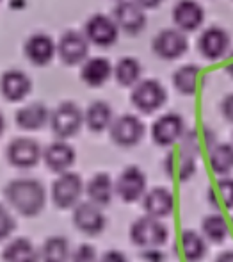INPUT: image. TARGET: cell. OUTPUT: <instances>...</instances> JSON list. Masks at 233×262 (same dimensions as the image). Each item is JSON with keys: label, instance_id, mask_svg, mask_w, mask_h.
I'll list each match as a JSON object with an SVG mask.
<instances>
[{"label": "cell", "instance_id": "4", "mask_svg": "<svg viewBox=\"0 0 233 262\" xmlns=\"http://www.w3.org/2000/svg\"><path fill=\"white\" fill-rule=\"evenodd\" d=\"M84 125V113L73 102H62L50 113V128L59 139L73 138Z\"/></svg>", "mask_w": 233, "mask_h": 262}, {"label": "cell", "instance_id": "7", "mask_svg": "<svg viewBox=\"0 0 233 262\" xmlns=\"http://www.w3.org/2000/svg\"><path fill=\"white\" fill-rule=\"evenodd\" d=\"M120 32L116 20L107 14H93L84 25V34L91 45L102 47V49L112 47L120 38Z\"/></svg>", "mask_w": 233, "mask_h": 262}, {"label": "cell", "instance_id": "34", "mask_svg": "<svg viewBox=\"0 0 233 262\" xmlns=\"http://www.w3.org/2000/svg\"><path fill=\"white\" fill-rule=\"evenodd\" d=\"M16 228V221H14L13 214L9 212V209L6 205L0 204V241L7 239Z\"/></svg>", "mask_w": 233, "mask_h": 262}, {"label": "cell", "instance_id": "3", "mask_svg": "<svg viewBox=\"0 0 233 262\" xmlns=\"http://www.w3.org/2000/svg\"><path fill=\"white\" fill-rule=\"evenodd\" d=\"M168 227L158 217L143 216L135 220L130 227V239L141 248H158L168 241Z\"/></svg>", "mask_w": 233, "mask_h": 262}, {"label": "cell", "instance_id": "39", "mask_svg": "<svg viewBox=\"0 0 233 262\" xmlns=\"http://www.w3.org/2000/svg\"><path fill=\"white\" fill-rule=\"evenodd\" d=\"M216 262H233V250L223 252V253H221V255L216 259Z\"/></svg>", "mask_w": 233, "mask_h": 262}, {"label": "cell", "instance_id": "32", "mask_svg": "<svg viewBox=\"0 0 233 262\" xmlns=\"http://www.w3.org/2000/svg\"><path fill=\"white\" fill-rule=\"evenodd\" d=\"M208 202L216 209H233V179L224 177L208 189Z\"/></svg>", "mask_w": 233, "mask_h": 262}, {"label": "cell", "instance_id": "25", "mask_svg": "<svg viewBox=\"0 0 233 262\" xmlns=\"http://www.w3.org/2000/svg\"><path fill=\"white\" fill-rule=\"evenodd\" d=\"M4 262H39V250L27 237H16L2 252Z\"/></svg>", "mask_w": 233, "mask_h": 262}, {"label": "cell", "instance_id": "17", "mask_svg": "<svg viewBox=\"0 0 233 262\" xmlns=\"http://www.w3.org/2000/svg\"><path fill=\"white\" fill-rule=\"evenodd\" d=\"M173 21L183 32H194L205 21V9L196 0H178L173 7Z\"/></svg>", "mask_w": 233, "mask_h": 262}, {"label": "cell", "instance_id": "8", "mask_svg": "<svg viewBox=\"0 0 233 262\" xmlns=\"http://www.w3.org/2000/svg\"><path fill=\"white\" fill-rule=\"evenodd\" d=\"M151 50L164 61H175L189 50L185 32L180 29H162L151 41Z\"/></svg>", "mask_w": 233, "mask_h": 262}, {"label": "cell", "instance_id": "9", "mask_svg": "<svg viewBox=\"0 0 233 262\" xmlns=\"http://www.w3.org/2000/svg\"><path fill=\"white\" fill-rule=\"evenodd\" d=\"M185 134V121L180 114L168 113L153 121L151 125V139L158 146L176 145Z\"/></svg>", "mask_w": 233, "mask_h": 262}, {"label": "cell", "instance_id": "13", "mask_svg": "<svg viewBox=\"0 0 233 262\" xmlns=\"http://www.w3.org/2000/svg\"><path fill=\"white\" fill-rule=\"evenodd\" d=\"M89 39L84 32L79 31H66L57 41V55L64 64L75 66L87 59L89 54Z\"/></svg>", "mask_w": 233, "mask_h": 262}, {"label": "cell", "instance_id": "10", "mask_svg": "<svg viewBox=\"0 0 233 262\" xmlns=\"http://www.w3.org/2000/svg\"><path fill=\"white\" fill-rule=\"evenodd\" d=\"M110 139L116 143L118 146H135L141 139L144 138V123L141 121L135 114H121V116L114 118L112 125L109 127Z\"/></svg>", "mask_w": 233, "mask_h": 262}, {"label": "cell", "instance_id": "21", "mask_svg": "<svg viewBox=\"0 0 233 262\" xmlns=\"http://www.w3.org/2000/svg\"><path fill=\"white\" fill-rule=\"evenodd\" d=\"M32 80L29 79L27 73L20 70H9L0 79V91L2 97L9 102H20L31 93Z\"/></svg>", "mask_w": 233, "mask_h": 262}, {"label": "cell", "instance_id": "29", "mask_svg": "<svg viewBox=\"0 0 233 262\" xmlns=\"http://www.w3.org/2000/svg\"><path fill=\"white\" fill-rule=\"evenodd\" d=\"M141 73L143 66L135 57H123L114 66V79L123 88H134L141 80Z\"/></svg>", "mask_w": 233, "mask_h": 262}, {"label": "cell", "instance_id": "26", "mask_svg": "<svg viewBox=\"0 0 233 262\" xmlns=\"http://www.w3.org/2000/svg\"><path fill=\"white\" fill-rule=\"evenodd\" d=\"M205 80L201 68L196 64H183L173 75V86L182 95H194Z\"/></svg>", "mask_w": 233, "mask_h": 262}, {"label": "cell", "instance_id": "41", "mask_svg": "<svg viewBox=\"0 0 233 262\" xmlns=\"http://www.w3.org/2000/svg\"><path fill=\"white\" fill-rule=\"evenodd\" d=\"M4 130H6V118H4V114L0 113V136L4 134Z\"/></svg>", "mask_w": 233, "mask_h": 262}, {"label": "cell", "instance_id": "6", "mask_svg": "<svg viewBox=\"0 0 233 262\" xmlns=\"http://www.w3.org/2000/svg\"><path fill=\"white\" fill-rule=\"evenodd\" d=\"M166 98H168L166 88L155 79L139 80L132 88V95H130L132 105L144 114H151L155 111H158L166 104Z\"/></svg>", "mask_w": 233, "mask_h": 262}, {"label": "cell", "instance_id": "5", "mask_svg": "<svg viewBox=\"0 0 233 262\" xmlns=\"http://www.w3.org/2000/svg\"><path fill=\"white\" fill-rule=\"evenodd\" d=\"M84 182L79 173L62 171L52 184V202L59 209H72L80 202Z\"/></svg>", "mask_w": 233, "mask_h": 262}, {"label": "cell", "instance_id": "22", "mask_svg": "<svg viewBox=\"0 0 233 262\" xmlns=\"http://www.w3.org/2000/svg\"><path fill=\"white\" fill-rule=\"evenodd\" d=\"M114 75V66L105 57H89L82 62L80 79L86 86L100 88Z\"/></svg>", "mask_w": 233, "mask_h": 262}, {"label": "cell", "instance_id": "14", "mask_svg": "<svg viewBox=\"0 0 233 262\" xmlns=\"http://www.w3.org/2000/svg\"><path fill=\"white\" fill-rule=\"evenodd\" d=\"M146 193V175L137 166H127L116 180V194L127 204L141 200Z\"/></svg>", "mask_w": 233, "mask_h": 262}, {"label": "cell", "instance_id": "28", "mask_svg": "<svg viewBox=\"0 0 233 262\" xmlns=\"http://www.w3.org/2000/svg\"><path fill=\"white\" fill-rule=\"evenodd\" d=\"M72 250H69V241L62 235H52L43 243L39 250L41 262H68L72 259Z\"/></svg>", "mask_w": 233, "mask_h": 262}, {"label": "cell", "instance_id": "42", "mask_svg": "<svg viewBox=\"0 0 233 262\" xmlns=\"http://www.w3.org/2000/svg\"><path fill=\"white\" fill-rule=\"evenodd\" d=\"M231 227H233V220H231Z\"/></svg>", "mask_w": 233, "mask_h": 262}, {"label": "cell", "instance_id": "2", "mask_svg": "<svg viewBox=\"0 0 233 262\" xmlns=\"http://www.w3.org/2000/svg\"><path fill=\"white\" fill-rule=\"evenodd\" d=\"M180 141H182L180 148L173 150L166 156L164 171L178 182H187L196 173V157L201 150V143H199L196 130H185Z\"/></svg>", "mask_w": 233, "mask_h": 262}, {"label": "cell", "instance_id": "1", "mask_svg": "<svg viewBox=\"0 0 233 262\" xmlns=\"http://www.w3.org/2000/svg\"><path fill=\"white\" fill-rule=\"evenodd\" d=\"M4 196L21 216H38L46 204V191L36 179H14L4 187Z\"/></svg>", "mask_w": 233, "mask_h": 262}, {"label": "cell", "instance_id": "27", "mask_svg": "<svg viewBox=\"0 0 233 262\" xmlns=\"http://www.w3.org/2000/svg\"><path fill=\"white\" fill-rule=\"evenodd\" d=\"M114 121V114H112V107L103 100H96L93 104H89V107L84 113V123L89 128L91 132H103L112 125Z\"/></svg>", "mask_w": 233, "mask_h": 262}, {"label": "cell", "instance_id": "36", "mask_svg": "<svg viewBox=\"0 0 233 262\" xmlns=\"http://www.w3.org/2000/svg\"><path fill=\"white\" fill-rule=\"evenodd\" d=\"M221 114L224 116V120H228L233 123V93L226 95L221 102Z\"/></svg>", "mask_w": 233, "mask_h": 262}, {"label": "cell", "instance_id": "19", "mask_svg": "<svg viewBox=\"0 0 233 262\" xmlns=\"http://www.w3.org/2000/svg\"><path fill=\"white\" fill-rule=\"evenodd\" d=\"M75 159H77L75 148L72 145H68L64 139L50 143L43 150V161H45L46 168L55 173L68 171L73 166V162H75Z\"/></svg>", "mask_w": 233, "mask_h": 262}, {"label": "cell", "instance_id": "40", "mask_svg": "<svg viewBox=\"0 0 233 262\" xmlns=\"http://www.w3.org/2000/svg\"><path fill=\"white\" fill-rule=\"evenodd\" d=\"M224 70H226V73L233 79V52H230V55H228V61H226V66H224Z\"/></svg>", "mask_w": 233, "mask_h": 262}, {"label": "cell", "instance_id": "37", "mask_svg": "<svg viewBox=\"0 0 233 262\" xmlns=\"http://www.w3.org/2000/svg\"><path fill=\"white\" fill-rule=\"evenodd\" d=\"M100 262H128V259L120 250H109L100 257Z\"/></svg>", "mask_w": 233, "mask_h": 262}, {"label": "cell", "instance_id": "20", "mask_svg": "<svg viewBox=\"0 0 233 262\" xmlns=\"http://www.w3.org/2000/svg\"><path fill=\"white\" fill-rule=\"evenodd\" d=\"M143 209L148 216L168 217L175 210V196L168 187H153L143 196Z\"/></svg>", "mask_w": 233, "mask_h": 262}, {"label": "cell", "instance_id": "33", "mask_svg": "<svg viewBox=\"0 0 233 262\" xmlns=\"http://www.w3.org/2000/svg\"><path fill=\"white\" fill-rule=\"evenodd\" d=\"M201 230H203V235H205L210 243H223L224 239L228 237L230 227H228L223 214L214 212V214H208V216L203 220Z\"/></svg>", "mask_w": 233, "mask_h": 262}, {"label": "cell", "instance_id": "23", "mask_svg": "<svg viewBox=\"0 0 233 262\" xmlns=\"http://www.w3.org/2000/svg\"><path fill=\"white\" fill-rule=\"evenodd\" d=\"M14 120L18 127L24 130H39L46 123H50V111L41 102H32L18 109Z\"/></svg>", "mask_w": 233, "mask_h": 262}, {"label": "cell", "instance_id": "38", "mask_svg": "<svg viewBox=\"0 0 233 262\" xmlns=\"http://www.w3.org/2000/svg\"><path fill=\"white\" fill-rule=\"evenodd\" d=\"M135 2H137L139 6H143L144 9H155V7L160 6L164 0H135Z\"/></svg>", "mask_w": 233, "mask_h": 262}, {"label": "cell", "instance_id": "16", "mask_svg": "<svg viewBox=\"0 0 233 262\" xmlns=\"http://www.w3.org/2000/svg\"><path fill=\"white\" fill-rule=\"evenodd\" d=\"M198 50L208 61H219L230 52V34L221 27H208L199 34Z\"/></svg>", "mask_w": 233, "mask_h": 262}, {"label": "cell", "instance_id": "31", "mask_svg": "<svg viewBox=\"0 0 233 262\" xmlns=\"http://www.w3.org/2000/svg\"><path fill=\"white\" fill-rule=\"evenodd\" d=\"M208 162L214 173L217 175H228L233 171V145L230 143H217L210 146Z\"/></svg>", "mask_w": 233, "mask_h": 262}, {"label": "cell", "instance_id": "24", "mask_svg": "<svg viewBox=\"0 0 233 262\" xmlns=\"http://www.w3.org/2000/svg\"><path fill=\"white\" fill-rule=\"evenodd\" d=\"M86 194L89 202H93L95 205L105 207L112 202L114 194H116V184L112 182L110 175H107V173H96L87 182Z\"/></svg>", "mask_w": 233, "mask_h": 262}, {"label": "cell", "instance_id": "30", "mask_svg": "<svg viewBox=\"0 0 233 262\" xmlns=\"http://www.w3.org/2000/svg\"><path fill=\"white\" fill-rule=\"evenodd\" d=\"M180 246L182 253L189 262H199L206 255V241L203 235L194 230H183L180 235Z\"/></svg>", "mask_w": 233, "mask_h": 262}, {"label": "cell", "instance_id": "11", "mask_svg": "<svg viewBox=\"0 0 233 262\" xmlns=\"http://www.w3.org/2000/svg\"><path fill=\"white\" fill-rule=\"evenodd\" d=\"M6 157L11 166L20 169L34 168L43 157V150L38 141L31 138H16L7 145Z\"/></svg>", "mask_w": 233, "mask_h": 262}, {"label": "cell", "instance_id": "35", "mask_svg": "<svg viewBox=\"0 0 233 262\" xmlns=\"http://www.w3.org/2000/svg\"><path fill=\"white\" fill-rule=\"evenodd\" d=\"M72 262H100V259L96 255V250L91 245H80L73 252Z\"/></svg>", "mask_w": 233, "mask_h": 262}, {"label": "cell", "instance_id": "15", "mask_svg": "<svg viewBox=\"0 0 233 262\" xmlns=\"http://www.w3.org/2000/svg\"><path fill=\"white\" fill-rule=\"evenodd\" d=\"M73 223L82 234L98 235L105 230L107 217L93 202H79L73 207Z\"/></svg>", "mask_w": 233, "mask_h": 262}, {"label": "cell", "instance_id": "18", "mask_svg": "<svg viewBox=\"0 0 233 262\" xmlns=\"http://www.w3.org/2000/svg\"><path fill=\"white\" fill-rule=\"evenodd\" d=\"M24 52L27 59L36 66H46L57 54V43L52 39V36L45 32H34L27 38L24 45Z\"/></svg>", "mask_w": 233, "mask_h": 262}, {"label": "cell", "instance_id": "12", "mask_svg": "<svg viewBox=\"0 0 233 262\" xmlns=\"http://www.w3.org/2000/svg\"><path fill=\"white\" fill-rule=\"evenodd\" d=\"M112 18L116 20L120 31L135 36L144 31L146 27V13L144 7L139 6L135 0H120L114 6Z\"/></svg>", "mask_w": 233, "mask_h": 262}]
</instances>
